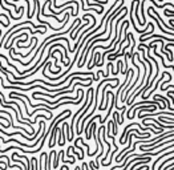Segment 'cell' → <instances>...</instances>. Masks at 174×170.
I'll list each match as a JSON object with an SVG mask.
<instances>
[{
  "mask_svg": "<svg viewBox=\"0 0 174 170\" xmlns=\"http://www.w3.org/2000/svg\"><path fill=\"white\" fill-rule=\"evenodd\" d=\"M79 170H85L84 168H82V166H81V168H79Z\"/></svg>",
  "mask_w": 174,
  "mask_h": 170,
  "instance_id": "obj_4",
  "label": "cell"
},
{
  "mask_svg": "<svg viewBox=\"0 0 174 170\" xmlns=\"http://www.w3.org/2000/svg\"><path fill=\"white\" fill-rule=\"evenodd\" d=\"M53 155H55V162H53V168L56 169V168L59 166V157H60V154H59V153H55Z\"/></svg>",
  "mask_w": 174,
  "mask_h": 170,
  "instance_id": "obj_2",
  "label": "cell"
},
{
  "mask_svg": "<svg viewBox=\"0 0 174 170\" xmlns=\"http://www.w3.org/2000/svg\"><path fill=\"white\" fill-rule=\"evenodd\" d=\"M93 98H95V92H93V88L90 89V100H89V104L87 105V108H85L84 110H82V113H80V116H79V120L75 122V125H76V133L80 136L81 133H80V124H81V121H82V118L85 117V114H87V112L90 109V106L93 105Z\"/></svg>",
  "mask_w": 174,
  "mask_h": 170,
  "instance_id": "obj_1",
  "label": "cell"
},
{
  "mask_svg": "<svg viewBox=\"0 0 174 170\" xmlns=\"http://www.w3.org/2000/svg\"><path fill=\"white\" fill-rule=\"evenodd\" d=\"M82 168H84L85 170H92L89 166H88V163H85V162H82Z\"/></svg>",
  "mask_w": 174,
  "mask_h": 170,
  "instance_id": "obj_3",
  "label": "cell"
}]
</instances>
